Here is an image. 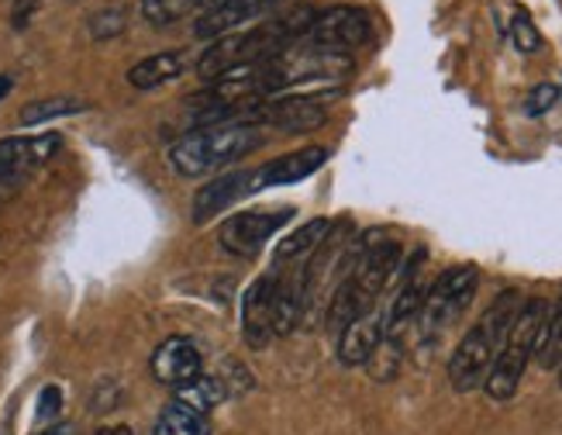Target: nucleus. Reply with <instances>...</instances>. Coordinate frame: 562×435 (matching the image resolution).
<instances>
[{"mask_svg":"<svg viewBox=\"0 0 562 435\" xmlns=\"http://www.w3.org/2000/svg\"><path fill=\"white\" fill-rule=\"evenodd\" d=\"M314 14L317 11L307 8V4H293L283 14L270 18L266 24H252V29H238V32L214 38L198 59V72L204 80H214V77H222V72H228L235 66L280 56L283 48H290V42H297L301 35L311 32Z\"/></svg>","mask_w":562,"mask_h":435,"instance_id":"nucleus-1","label":"nucleus"},{"mask_svg":"<svg viewBox=\"0 0 562 435\" xmlns=\"http://www.w3.org/2000/svg\"><path fill=\"white\" fill-rule=\"evenodd\" d=\"M518 308H521L518 290L515 287L501 290L494 304L480 314V322L459 338L456 353L449 356V383L456 394H470L476 387H483L497 353L507 343V332H510V322H515Z\"/></svg>","mask_w":562,"mask_h":435,"instance_id":"nucleus-2","label":"nucleus"},{"mask_svg":"<svg viewBox=\"0 0 562 435\" xmlns=\"http://www.w3.org/2000/svg\"><path fill=\"white\" fill-rule=\"evenodd\" d=\"M266 145V135L259 125L249 121H225V125H207L193 129L183 138L173 142L169 149V163L180 177H204L214 169H225L232 163H241L256 149Z\"/></svg>","mask_w":562,"mask_h":435,"instance_id":"nucleus-3","label":"nucleus"},{"mask_svg":"<svg viewBox=\"0 0 562 435\" xmlns=\"http://www.w3.org/2000/svg\"><path fill=\"white\" fill-rule=\"evenodd\" d=\"M546 319H549V304L542 298L521 301L515 322H510L507 343L497 353L491 373H486V380H483V391H486V398H491V401H510V398L518 394L528 362H531L535 349H539Z\"/></svg>","mask_w":562,"mask_h":435,"instance_id":"nucleus-4","label":"nucleus"},{"mask_svg":"<svg viewBox=\"0 0 562 435\" xmlns=\"http://www.w3.org/2000/svg\"><path fill=\"white\" fill-rule=\"evenodd\" d=\"M480 274L476 266H449L446 274H438V280L425 290V304L418 314V328L425 338L446 332L462 311L470 308L476 294Z\"/></svg>","mask_w":562,"mask_h":435,"instance_id":"nucleus-5","label":"nucleus"},{"mask_svg":"<svg viewBox=\"0 0 562 435\" xmlns=\"http://www.w3.org/2000/svg\"><path fill=\"white\" fill-rule=\"evenodd\" d=\"M341 90H314V93H280L252 101V125H270L277 132H314L328 121V101Z\"/></svg>","mask_w":562,"mask_h":435,"instance_id":"nucleus-6","label":"nucleus"},{"mask_svg":"<svg viewBox=\"0 0 562 435\" xmlns=\"http://www.w3.org/2000/svg\"><path fill=\"white\" fill-rule=\"evenodd\" d=\"M293 211L290 208H277V211H238L235 217L222 225L217 232V242L225 246V253L232 256H241V259H252L259 256L266 246H270V238L290 222Z\"/></svg>","mask_w":562,"mask_h":435,"instance_id":"nucleus-7","label":"nucleus"},{"mask_svg":"<svg viewBox=\"0 0 562 435\" xmlns=\"http://www.w3.org/2000/svg\"><path fill=\"white\" fill-rule=\"evenodd\" d=\"M311 45H322V48H331V53H352V48L366 45L373 38V21L362 8H352V4H335L328 11H317L314 14V24L307 32Z\"/></svg>","mask_w":562,"mask_h":435,"instance_id":"nucleus-8","label":"nucleus"},{"mask_svg":"<svg viewBox=\"0 0 562 435\" xmlns=\"http://www.w3.org/2000/svg\"><path fill=\"white\" fill-rule=\"evenodd\" d=\"M256 190H266L262 169H238V174H225V177L204 183L198 190V198H193V211H190L193 214V225H207L211 217L228 211L241 198H252Z\"/></svg>","mask_w":562,"mask_h":435,"instance_id":"nucleus-9","label":"nucleus"},{"mask_svg":"<svg viewBox=\"0 0 562 435\" xmlns=\"http://www.w3.org/2000/svg\"><path fill=\"white\" fill-rule=\"evenodd\" d=\"M277 287H280V277L266 274L241 294V338H246L249 349H266L277 338L273 335Z\"/></svg>","mask_w":562,"mask_h":435,"instance_id":"nucleus-10","label":"nucleus"},{"mask_svg":"<svg viewBox=\"0 0 562 435\" xmlns=\"http://www.w3.org/2000/svg\"><path fill=\"white\" fill-rule=\"evenodd\" d=\"M63 149L59 135H18L0 142V180H14L45 166Z\"/></svg>","mask_w":562,"mask_h":435,"instance_id":"nucleus-11","label":"nucleus"},{"mask_svg":"<svg viewBox=\"0 0 562 435\" xmlns=\"http://www.w3.org/2000/svg\"><path fill=\"white\" fill-rule=\"evenodd\" d=\"M277 4H283V0H222V4L207 8L198 24H193V32H198V38H222L228 32H238L246 29V24L266 11H273Z\"/></svg>","mask_w":562,"mask_h":435,"instance_id":"nucleus-12","label":"nucleus"},{"mask_svg":"<svg viewBox=\"0 0 562 435\" xmlns=\"http://www.w3.org/2000/svg\"><path fill=\"white\" fill-rule=\"evenodd\" d=\"M153 373L159 383L166 387H187L190 380H198L204 370H201V349L190 343L183 335H173L166 338V343L153 353Z\"/></svg>","mask_w":562,"mask_h":435,"instance_id":"nucleus-13","label":"nucleus"},{"mask_svg":"<svg viewBox=\"0 0 562 435\" xmlns=\"http://www.w3.org/2000/svg\"><path fill=\"white\" fill-rule=\"evenodd\" d=\"M380 343H383V311H370L338 335V362L341 367H366Z\"/></svg>","mask_w":562,"mask_h":435,"instance_id":"nucleus-14","label":"nucleus"},{"mask_svg":"<svg viewBox=\"0 0 562 435\" xmlns=\"http://www.w3.org/2000/svg\"><path fill=\"white\" fill-rule=\"evenodd\" d=\"M325 163H328V149H325V145H307V149H297V153H290V156H280L273 163H266L262 166V183L266 187L301 183V180L314 177Z\"/></svg>","mask_w":562,"mask_h":435,"instance_id":"nucleus-15","label":"nucleus"},{"mask_svg":"<svg viewBox=\"0 0 562 435\" xmlns=\"http://www.w3.org/2000/svg\"><path fill=\"white\" fill-rule=\"evenodd\" d=\"M187 66L190 63H187L183 48H162V53L145 56V59H138L128 69V83L135 90H156V87H166V83L180 80L183 72H187Z\"/></svg>","mask_w":562,"mask_h":435,"instance_id":"nucleus-16","label":"nucleus"},{"mask_svg":"<svg viewBox=\"0 0 562 435\" xmlns=\"http://www.w3.org/2000/svg\"><path fill=\"white\" fill-rule=\"evenodd\" d=\"M370 311H373V301L362 298L359 287L349 277H341L338 287H335V294H331V301H328V314H325L328 332L341 335L356 319H362V314H370Z\"/></svg>","mask_w":562,"mask_h":435,"instance_id":"nucleus-17","label":"nucleus"},{"mask_svg":"<svg viewBox=\"0 0 562 435\" xmlns=\"http://www.w3.org/2000/svg\"><path fill=\"white\" fill-rule=\"evenodd\" d=\"M153 435H211V419L177 398L159 411Z\"/></svg>","mask_w":562,"mask_h":435,"instance_id":"nucleus-18","label":"nucleus"},{"mask_svg":"<svg viewBox=\"0 0 562 435\" xmlns=\"http://www.w3.org/2000/svg\"><path fill=\"white\" fill-rule=\"evenodd\" d=\"M331 232V217H311L301 228H293L280 246H277V259L280 263H290V259H307L314 256V249L322 246Z\"/></svg>","mask_w":562,"mask_h":435,"instance_id":"nucleus-19","label":"nucleus"},{"mask_svg":"<svg viewBox=\"0 0 562 435\" xmlns=\"http://www.w3.org/2000/svg\"><path fill=\"white\" fill-rule=\"evenodd\" d=\"M80 111H87V101H80V97H45V101L24 104L18 121L24 129H32V125H45V121H56V118L80 114Z\"/></svg>","mask_w":562,"mask_h":435,"instance_id":"nucleus-20","label":"nucleus"},{"mask_svg":"<svg viewBox=\"0 0 562 435\" xmlns=\"http://www.w3.org/2000/svg\"><path fill=\"white\" fill-rule=\"evenodd\" d=\"M539 367L542 370H559L562 367V298L555 301V308H549V319H546V328H542V338H539Z\"/></svg>","mask_w":562,"mask_h":435,"instance_id":"nucleus-21","label":"nucleus"},{"mask_svg":"<svg viewBox=\"0 0 562 435\" xmlns=\"http://www.w3.org/2000/svg\"><path fill=\"white\" fill-rule=\"evenodd\" d=\"M177 398H180V401H187L190 408L204 411V415H207L211 408H217V404L225 401V383L217 380V377H204V373H201L198 380H190L187 387H180Z\"/></svg>","mask_w":562,"mask_h":435,"instance_id":"nucleus-22","label":"nucleus"},{"mask_svg":"<svg viewBox=\"0 0 562 435\" xmlns=\"http://www.w3.org/2000/svg\"><path fill=\"white\" fill-rule=\"evenodd\" d=\"M193 8H201V0H142V18L156 29H166V24L187 18Z\"/></svg>","mask_w":562,"mask_h":435,"instance_id":"nucleus-23","label":"nucleus"},{"mask_svg":"<svg viewBox=\"0 0 562 435\" xmlns=\"http://www.w3.org/2000/svg\"><path fill=\"white\" fill-rule=\"evenodd\" d=\"M510 42H515V48L521 56H535V53H542V32L535 29V21L528 11H515L510 14Z\"/></svg>","mask_w":562,"mask_h":435,"instance_id":"nucleus-24","label":"nucleus"},{"mask_svg":"<svg viewBox=\"0 0 562 435\" xmlns=\"http://www.w3.org/2000/svg\"><path fill=\"white\" fill-rule=\"evenodd\" d=\"M87 29L97 42H108V38H114L128 29V11L125 8H104V11L90 14Z\"/></svg>","mask_w":562,"mask_h":435,"instance_id":"nucleus-25","label":"nucleus"},{"mask_svg":"<svg viewBox=\"0 0 562 435\" xmlns=\"http://www.w3.org/2000/svg\"><path fill=\"white\" fill-rule=\"evenodd\" d=\"M366 367H370L373 380H390V377H394L397 367H401V338H383Z\"/></svg>","mask_w":562,"mask_h":435,"instance_id":"nucleus-26","label":"nucleus"},{"mask_svg":"<svg viewBox=\"0 0 562 435\" xmlns=\"http://www.w3.org/2000/svg\"><path fill=\"white\" fill-rule=\"evenodd\" d=\"M555 104H559V87L555 83H539V87H531L528 97H525V114L528 118H542Z\"/></svg>","mask_w":562,"mask_h":435,"instance_id":"nucleus-27","label":"nucleus"},{"mask_svg":"<svg viewBox=\"0 0 562 435\" xmlns=\"http://www.w3.org/2000/svg\"><path fill=\"white\" fill-rule=\"evenodd\" d=\"M59 411H63V391H59L56 383L42 387L38 408H35V419H38V422H56V419H59Z\"/></svg>","mask_w":562,"mask_h":435,"instance_id":"nucleus-28","label":"nucleus"},{"mask_svg":"<svg viewBox=\"0 0 562 435\" xmlns=\"http://www.w3.org/2000/svg\"><path fill=\"white\" fill-rule=\"evenodd\" d=\"M35 14H38V0H14V8H11V29L14 32H24L35 21Z\"/></svg>","mask_w":562,"mask_h":435,"instance_id":"nucleus-29","label":"nucleus"},{"mask_svg":"<svg viewBox=\"0 0 562 435\" xmlns=\"http://www.w3.org/2000/svg\"><path fill=\"white\" fill-rule=\"evenodd\" d=\"M38 435H77V428H72V425H53V428H45Z\"/></svg>","mask_w":562,"mask_h":435,"instance_id":"nucleus-30","label":"nucleus"},{"mask_svg":"<svg viewBox=\"0 0 562 435\" xmlns=\"http://www.w3.org/2000/svg\"><path fill=\"white\" fill-rule=\"evenodd\" d=\"M97 435H132V428L128 425H111V428H101Z\"/></svg>","mask_w":562,"mask_h":435,"instance_id":"nucleus-31","label":"nucleus"},{"mask_svg":"<svg viewBox=\"0 0 562 435\" xmlns=\"http://www.w3.org/2000/svg\"><path fill=\"white\" fill-rule=\"evenodd\" d=\"M11 87H14V80H11V77H0V101H4V97L11 93Z\"/></svg>","mask_w":562,"mask_h":435,"instance_id":"nucleus-32","label":"nucleus"},{"mask_svg":"<svg viewBox=\"0 0 562 435\" xmlns=\"http://www.w3.org/2000/svg\"><path fill=\"white\" fill-rule=\"evenodd\" d=\"M204 8H214V4H222V0H201Z\"/></svg>","mask_w":562,"mask_h":435,"instance_id":"nucleus-33","label":"nucleus"},{"mask_svg":"<svg viewBox=\"0 0 562 435\" xmlns=\"http://www.w3.org/2000/svg\"><path fill=\"white\" fill-rule=\"evenodd\" d=\"M559 383H562V367H559Z\"/></svg>","mask_w":562,"mask_h":435,"instance_id":"nucleus-34","label":"nucleus"}]
</instances>
